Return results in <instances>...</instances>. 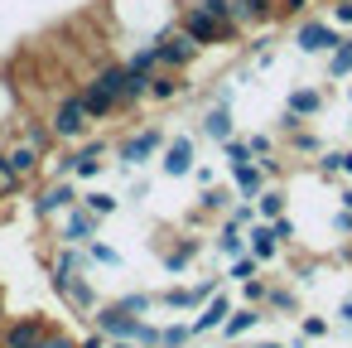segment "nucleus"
<instances>
[{
	"label": "nucleus",
	"instance_id": "nucleus-1",
	"mask_svg": "<svg viewBox=\"0 0 352 348\" xmlns=\"http://www.w3.org/2000/svg\"><path fill=\"white\" fill-rule=\"evenodd\" d=\"M164 141H169V131L164 126H135V131H126L121 141H111V160L126 170V174H135V170H145L150 160H160V150H164Z\"/></svg>",
	"mask_w": 352,
	"mask_h": 348
},
{
	"label": "nucleus",
	"instance_id": "nucleus-2",
	"mask_svg": "<svg viewBox=\"0 0 352 348\" xmlns=\"http://www.w3.org/2000/svg\"><path fill=\"white\" fill-rule=\"evenodd\" d=\"M150 49H155L160 68H169V73H188V68L208 54V49H203V44H198V39H193L179 20H174V25H164V30L150 39Z\"/></svg>",
	"mask_w": 352,
	"mask_h": 348
},
{
	"label": "nucleus",
	"instance_id": "nucleus-3",
	"mask_svg": "<svg viewBox=\"0 0 352 348\" xmlns=\"http://www.w3.org/2000/svg\"><path fill=\"white\" fill-rule=\"evenodd\" d=\"M179 25H184L203 49H232V44L246 39L236 20H217V15H208V10H198V6H179Z\"/></svg>",
	"mask_w": 352,
	"mask_h": 348
},
{
	"label": "nucleus",
	"instance_id": "nucleus-4",
	"mask_svg": "<svg viewBox=\"0 0 352 348\" xmlns=\"http://www.w3.org/2000/svg\"><path fill=\"white\" fill-rule=\"evenodd\" d=\"M78 198H82V194H78V179H39L34 194H30V213H34L39 223H58Z\"/></svg>",
	"mask_w": 352,
	"mask_h": 348
},
{
	"label": "nucleus",
	"instance_id": "nucleus-5",
	"mask_svg": "<svg viewBox=\"0 0 352 348\" xmlns=\"http://www.w3.org/2000/svg\"><path fill=\"white\" fill-rule=\"evenodd\" d=\"M49 126H54V136L63 141V145H78L82 136H92V116H87V107H82V97H78V88L73 92H63L58 102H54V112H49Z\"/></svg>",
	"mask_w": 352,
	"mask_h": 348
},
{
	"label": "nucleus",
	"instance_id": "nucleus-6",
	"mask_svg": "<svg viewBox=\"0 0 352 348\" xmlns=\"http://www.w3.org/2000/svg\"><path fill=\"white\" fill-rule=\"evenodd\" d=\"M338 39H342V30H338L333 20H318V15L294 20V54H299V59H328Z\"/></svg>",
	"mask_w": 352,
	"mask_h": 348
},
{
	"label": "nucleus",
	"instance_id": "nucleus-7",
	"mask_svg": "<svg viewBox=\"0 0 352 348\" xmlns=\"http://www.w3.org/2000/svg\"><path fill=\"white\" fill-rule=\"evenodd\" d=\"M97 237H102V218L87 213L82 198L58 218V232H54V242H63V247H87V242H97Z\"/></svg>",
	"mask_w": 352,
	"mask_h": 348
},
{
	"label": "nucleus",
	"instance_id": "nucleus-8",
	"mask_svg": "<svg viewBox=\"0 0 352 348\" xmlns=\"http://www.w3.org/2000/svg\"><path fill=\"white\" fill-rule=\"evenodd\" d=\"M198 165V136H169L160 150V174L164 179H188Z\"/></svg>",
	"mask_w": 352,
	"mask_h": 348
},
{
	"label": "nucleus",
	"instance_id": "nucleus-9",
	"mask_svg": "<svg viewBox=\"0 0 352 348\" xmlns=\"http://www.w3.org/2000/svg\"><path fill=\"white\" fill-rule=\"evenodd\" d=\"M92 329H97V334H107L111 343H131V338H135V329H140V319H135V314H126L116 300H107V305H97V309H92Z\"/></svg>",
	"mask_w": 352,
	"mask_h": 348
},
{
	"label": "nucleus",
	"instance_id": "nucleus-10",
	"mask_svg": "<svg viewBox=\"0 0 352 348\" xmlns=\"http://www.w3.org/2000/svg\"><path fill=\"white\" fill-rule=\"evenodd\" d=\"M54 324L44 314H20L10 324H0V348H39V338L49 334Z\"/></svg>",
	"mask_w": 352,
	"mask_h": 348
},
{
	"label": "nucleus",
	"instance_id": "nucleus-11",
	"mask_svg": "<svg viewBox=\"0 0 352 348\" xmlns=\"http://www.w3.org/2000/svg\"><path fill=\"white\" fill-rule=\"evenodd\" d=\"M6 165H10L25 184H39V179H44V155H39L30 141H20V136L6 141Z\"/></svg>",
	"mask_w": 352,
	"mask_h": 348
},
{
	"label": "nucleus",
	"instance_id": "nucleus-12",
	"mask_svg": "<svg viewBox=\"0 0 352 348\" xmlns=\"http://www.w3.org/2000/svg\"><path fill=\"white\" fill-rule=\"evenodd\" d=\"M232 309H236V305H232V295H227V290H217L208 305H198V309H193V319H188L193 338H208V334H217V329H222V319H227Z\"/></svg>",
	"mask_w": 352,
	"mask_h": 348
},
{
	"label": "nucleus",
	"instance_id": "nucleus-13",
	"mask_svg": "<svg viewBox=\"0 0 352 348\" xmlns=\"http://www.w3.org/2000/svg\"><path fill=\"white\" fill-rule=\"evenodd\" d=\"M198 136L203 141H227V136H236V107H227V102H208V112L198 116Z\"/></svg>",
	"mask_w": 352,
	"mask_h": 348
},
{
	"label": "nucleus",
	"instance_id": "nucleus-14",
	"mask_svg": "<svg viewBox=\"0 0 352 348\" xmlns=\"http://www.w3.org/2000/svg\"><path fill=\"white\" fill-rule=\"evenodd\" d=\"M265 319H270V309H265V305H241V309H232V314L222 319V329H217V334H222V343H236V338H246L251 329H261Z\"/></svg>",
	"mask_w": 352,
	"mask_h": 348
},
{
	"label": "nucleus",
	"instance_id": "nucleus-15",
	"mask_svg": "<svg viewBox=\"0 0 352 348\" xmlns=\"http://www.w3.org/2000/svg\"><path fill=\"white\" fill-rule=\"evenodd\" d=\"M232 15H236L241 34L270 30V25H275V0H232Z\"/></svg>",
	"mask_w": 352,
	"mask_h": 348
},
{
	"label": "nucleus",
	"instance_id": "nucleus-16",
	"mask_svg": "<svg viewBox=\"0 0 352 348\" xmlns=\"http://www.w3.org/2000/svg\"><path fill=\"white\" fill-rule=\"evenodd\" d=\"M198 252H203L198 237H179V242H169V247H164V237H160V266H164L169 276H184V271L198 261Z\"/></svg>",
	"mask_w": 352,
	"mask_h": 348
},
{
	"label": "nucleus",
	"instance_id": "nucleus-17",
	"mask_svg": "<svg viewBox=\"0 0 352 348\" xmlns=\"http://www.w3.org/2000/svg\"><path fill=\"white\" fill-rule=\"evenodd\" d=\"M285 107H289L294 116L314 121V116L328 107V92H323V88H314V83H294V88H289V97H285Z\"/></svg>",
	"mask_w": 352,
	"mask_h": 348
},
{
	"label": "nucleus",
	"instance_id": "nucleus-18",
	"mask_svg": "<svg viewBox=\"0 0 352 348\" xmlns=\"http://www.w3.org/2000/svg\"><path fill=\"white\" fill-rule=\"evenodd\" d=\"M236 203V189L227 184H208V189H198V208H193V223H203V218H227V208Z\"/></svg>",
	"mask_w": 352,
	"mask_h": 348
},
{
	"label": "nucleus",
	"instance_id": "nucleus-19",
	"mask_svg": "<svg viewBox=\"0 0 352 348\" xmlns=\"http://www.w3.org/2000/svg\"><path fill=\"white\" fill-rule=\"evenodd\" d=\"M246 252H251L261 266H270V261L285 252V242L275 237V227H270V223H251V227H246Z\"/></svg>",
	"mask_w": 352,
	"mask_h": 348
},
{
	"label": "nucleus",
	"instance_id": "nucleus-20",
	"mask_svg": "<svg viewBox=\"0 0 352 348\" xmlns=\"http://www.w3.org/2000/svg\"><path fill=\"white\" fill-rule=\"evenodd\" d=\"M78 97H82V107H87L92 121H111V116H121V112H116V97H111L97 78H87V83L78 88Z\"/></svg>",
	"mask_w": 352,
	"mask_h": 348
},
{
	"label": "nucleus",
	"instance_id": "nucleus-21",
	"mask_svg": "<svg viewBox=\"0 0 352 348\" xmlns=\"http://www.w3.org/2000/svg\"><path fill=\"white\" fill-rule=\"evenodd\" d=\"M54 295H63V300H68L78 314H92V309L102 305V300H97V290H92V280H82V276H68V280H63Z\"/></svg>",
	"mask_w": 352,
	"mask_h": 348
},
{
	"label": "nucleus",
	"instance_id": "nucleus-22",
	"mask_svg": "<svg viewBox=\"0 0 352 348\" xmlns=\"http://www.w3.org/2000/svg\"><path fill=\"white\" fill-rule=\"evenodd\" d=\"M188 92V83H184V73H169V68H160V73H150V102H179Z\"/></svg>",
	"mask_w": 352,
	"mask_h": 348
},
{
	"label": "nucleus",
	"instance_id": "nucleus-23",
	"mask_svg": "<svg viewBox=\"0 0 352 348\" xmlns=\"http://www.w3.org/2000/svg\"><path fill=\"white\" fill-rule=\"evenodd\" d=\"M227 179H232V189H236V198H256L270 179L261 174V165L251 160V165H236V170H227Z\"/></svg>",
	"mask_w": 352,
	"mask_h": 348
},
{
	"label": "nucleus",
	"instance_id": "nucleus-24",
	"mask_svg": "<svg viewBox=\"0 0 352 348\" xmlns=\"http://www.w3.org/2000/svg\"><path fill=\"white\" fill-rule=\"evenodd\" d=\"M251 203H256V218H261V223H270V218H285V213H289V194H285L280 184H265Z\"/></svg>",
	"mask_w": 352,
	"mask_h": 348
},
{
	"label": "nucleus",
	"instance_id": "nucleus-25",
	"mask_svg": "<svg viewBox=\"0 0 352 348\" xmlns=\"http://www.w3.org/2000/svg\"><path fill=\"white\" fill-rule=\"evenodd\" d=\"M323 73H328L333 83H347V78H352V34H342V39L333 44V54L323 59Z\"/></svg>",
	"mask_w": 352,
	"mask_h": 348
},
{
	"label": "nucleus",
	"instance_id": "nucleus-26",
	"mask_svg": "<svg viewBox=\"0 0 352 348\" xmlns=\"http://www.w3.org/2000/svg\"><path fill=\"white\" fill-rule=\"evenodd\" d=\"M212 252H217V256H227V261H232V256H241V252H246V232H241L236 223H227V218H222V223H217V237H212Z\"/></svg>",
	"mask_w": 352,
	"mask_h": 348
},
{
	"label": "nucleus",
	"instance_id": "nucleus-27",
	"mask_svg": "<svg viewBox=\"0 0 352 348\" xmlns=\"http://www.w3.org/2000/svg\"><path fill=\"white\" fill-rule=\"evenodd\" d=\"M280 145H285L289 155H323V150H328V145H323V136H318L314 126H299V131H289Z\"/></svg>",
	"mask_w": 352,
	"mask_h": 348
},
{
	"label": "nucleus",
	"instance_id": "nucleus-28",
	"mask_svg": "<svg viewBox=\"0 0 352 348\" xmlns=\"http://www.w3.org/2000/svg\"><path fill=\"white\" fill-rule=\"evenodd\" d=\"M265 309H270V314H299V290H294V285H280V280H270Z\"/></svg>",
	"mask_w": 352,
	"mask_h": 348
},
{
	"label": "nucleus",
	"instance_id": "nucleus-29",
	"mask_svg": "<svg viewBox=\"0 0 352 348\" xmlns=\"http://www.w3.org/2000/svg\"><path fill=\"white\" fill-rule=\"evenodd\" d=\"M217 150H222V165H227V170H236V165H251V160H256V155H251V141H246L241 131H236V136H227Z\"/></svg>",
	"mask_w": 352,
	"mask_h": 348
},
{
	"label": "nucleus",
	"instance_id": "nucleus-30",
	"mask_svg": "<svg viewBox=\"0 0 352 348\" xmlns=\"http://www.w3.org/2000/svg\"><path fill=\"white\" fill-rule=\"evenodd\" d=\"M155 305L193 314V309H198V295H193V285H169V290H160V295H155Z\"/></svg>",
	"mask_w": 352,
	"mask_h": 348
},
{
	"label": "nucleus",
	"instance_id": "nucleus-31",
	"mask_svg": "<svg viewBox=\"0 0 352 348\" xmlns=\"http://www.w3.org/2000/svg\"><path fill=\"white\" fill-rule=\"evenodd\" d=\"M82 208L97 213V218H111V213H121V198L107 194V189H87V194H82Z\"/></svg>",
	"mask_w": 352,
	"mask_h": 348
},
{
	"label": "nucleus",
	"instance_id": "nucleus-32",
	"mask_svg": "<svg viewBox=\"0 0 352 348\" xmlns=\"http://www.w3.org/2000/svg\"><path fill=\"white\" fill-rule=\"evenodd\" d=\"M251 276H261V261H256L251 252L232 256V261H227V271H222V280H232V285H241V280H251Z\"/></svg>",
	"mask_w": 352,
	"mask_h": 348
},
{
	"label": "nucleus",
	"instance_id": "nucleus-33",
	"mask_svg": "<svg viewBox=\"0 0 352 348\" xmlns=\"http://www.w3.org/2000/svg\"><path fill=\"white\" fill-rule=\"evenodd\" d=\"M116 305H121L126 314H135V319H145V314L155 309V295H150V290H131V295H116Z\"/></svg>",
	"mask_w": 352,
	"mask_h": 348
},
{
	"label": "nucleus",
	"instance_id": "nucleus-34",
	"mask_svg": "<svg viewBox=\"0 0 352 348\" xmlns=\"http://www.w3.org/2000/svg\"><path fill=\"white\" fill-rule=\"evenodd\" d=\"M193 329L188 324H160V348H188Z\"/></svg>",
	"mask_w": 352,
	"mask_h": 348
},
{
	"label": "nucleus",
	"instance_id": "nucleus-35",
	"mask_svg": "<svg viewBox=\"0 0 352 348\" xmlns=\"http://www.w3.org/2000/svg\"><path fill=\"white\" fill-rule=\"evenodd\" d=\"M20 112V97H15V83L10 78H0V126H10Z\"/></svg>",
	"mask_w": 352,
	"mask_h": 348
},
{
	"label": "nucleus",
	"instance_id": "nucleus-36",
	"mask_svg": "<svg viewBox=\"0 0 352 348\" xmlns=\"http://www.w3.org/2000/svg\"><path fill=\"white\" fill-rule=\"evenodd\" d=\"M87 261H92V266H121V252L97 237V242H87Z\"/></svg>",
	"mask_w": 352,
	"mask_h": 348
},
{
	"label": "nucleus",
	"instance_id": "nucleus-37",
	"mask_svg": "<svg viewBox=\"0 0 352 348\" xmlns=\"http://www.w3.org/2000/svg\"><path fill=\"white\" fill-rule=\"evenodd\" d=\"M270 280H275V276H251V280H241V300H246V305H265Z\"/></svg>",
	"mask_w": 352,
	"mask_h": 348
},
{
	"label": "nucleus",
	"instance_id": "nucleus-38",
	"mask_svg": "<svg viewBox=\"0 0 352 348\" xmlns=\"http://www.w3.org/2000/svg\"><path fill=\"white\" fill-rule=\"evenodd\" d=\"M227 223H236V227L246 232L251 223H261V218H256V203H251V198H236V203L227 208Z\"/></svg>",
	"mask_w": 352,
	"mask_h": 348
},
{
	"label": "nucleus",
	"instance_id": "nucleus-39",
	"mask_svg": "<svg viewBox=\"0 0 352 348\" xmlns=\"http://www.w3.org/2000/svg\"><path fill=\"white\" fill-rule=\"evenodd\" d=\"M25 189H30V184L6 165V150H0V198H6V194H25Z\"/></svg>",
	"mask_w": 352,
	"mask_h": 348
},
{
	"label": "nucleus",
	"instance_id": "nucleus-40",
	"mask_svg": "<svg viewBox=\"0 0 352 348\" xmlns=\"http://www.w3.org/2000/svg\"><path fill=\"white\" fill-rule=\"evenodd\" d=\"M309 6H314V0H275V25L280 20H304Z\"/></svg>",
	"mask_w": 352,
	"mask_h": 348
},
{
	"label": "nucleus",
	"instance_id": "nucleus-41",
	"mask_svg": "<svg viewBox=\"0 0 352 348\" xmlns=\"http://www.w3.org/2000/svg\"><path fill=\"white\" fill-rule=\"evenodd\" d=\"M246 141H251V155H256V160H265V155H275V150H280V141H275L270 131H251Z\"/></svg>",
	"mask_w": 352,
	"mask_h": 348
},
{
	"label": "nucleus",
	"instance_id": "nucleus-42",
	"mask_svg": "<svg viewBox=\"0 0 352 348\" xmlns=\"http://www.w3.org/2000/svg\"><path fill=\"white\" fill-rule=\"evenodd\" d=\"M299 126H309V121H304V116H294L289 107H280V116H275V141H285V136H289V131H299Z\"/></svg>",
	"mask_w": 352,
	"mask_h": 348
},
{
	"label": "nucleus",
	"instance_id": "nucleus-43",
	"mask_svg": "<svg viewBox=\"0 0 352 348\" xmlns=\"http://www.w3.org/2000/svg\"><path fill=\"white\" fill-rule=\"evenodd\" d=\"M328 329H333V324L318 319V314H304V319H299V334H304L309 343H314V338H328Z\"/></svg>",
	"mask_w": 352,
	"mask_h": 348
},
{
	"label": "nucleus",
	"instance_id": "nucleus-44",
	"mask_svg": "<svg viewBox=\"0 0 352 348\" xmlns=\"http://www.w3.org/2000/svg\"><path fill=\"white\" fill-rule=\"evenodd\" d=\"M131 343H135V348H160V329H155L150 319H140V329H135Z\"/></svg>",
	"mask_w": 352,
	"mask_h": 348
},
{
	"label": "nucleus",
	"instance_id": "nucleus-45",
	"mask_svg": "<svg viewBox=\"0 0 352 348\" xmlns=\"http://www.w3.org/2000/svg\"><path fill=\"white\" fill-rule=\"evenodd\" d=\"M39 348H78V338H73L68 329H49V334L39 338Z\"/></svg>",
	"mask_w": 352,
	"mask_h": 348
},
{
	"label": "nucleus",
	"instance_id": "nucleus-46",
	"mask_svg": "<svg viewBox=\"0 0 352 348\" xmlns=\"http://www.w3.org/2000/svg\"><path fill=\"white\" fill-rule=\"evenodd\" d=\"M338 30H352V0H333V15H328Z\"/></svg>",
	"mask_w": 352,
	"mask_h": 348
},
{
	"label": "nucleus",
	"instance_id": "nucleus-47",
	"mask_svg": "<svg viewBox=\"0 0 352 348\" xmlns=\"http://www.w3.org/2000/svg\"><path fill=\"white\" fill-rule=\"evenodd\" d=\"M270 227H275V237H280L285 247H289V242L299 237V232H294V223H289V213H285V218H270Z\"/></svg>",
	"mask_w": 352,
	"mask_h": 348
},
{
	"label": "nucleus",
	"instance_id": "nucleus-48",
	"mask_svg": "<svg viewBox=\"0 0 352 348\" xmlns=\"http://www.w3.org/2000/svg\"><path fill=\"white\" fill-rule=\"evenodd\" d=\"M333 232H338V237H352V213H347V208L333 213Z\"/></svg>",
	"mask_w": 352,
	"mask_h": 348
},
{
	"label": "nucleus",
	"instance_id": "nucleus-49",
	"mask_svg": "<svg viewBox=\"0 0 352 348\" xmlns=\"http://www.w3.org/2000/svg\"><path fill=\"white\" fill-rule=\"evenodd\" d=\"M188 179H198V189H208V184H217V170H208V165H193V174Z\"/></svg>",
	"mask_w": 352,
	"mask_h": 348
},
{
	"label": "nucleus",
	"instance_id": "nucleus-50",
	"mask_svg": "<svg viewBox=\"0 0 352 348\" xmlns=\"http://www.w3.org/2000/svg\"><path fill=\"white\" fill-rule=\"evenodd\" d=\"M333 160H338V174L352 179V145H347V150H333Z\"/></svg>",
	"mask_w": 352,
	"mask_h": 348
},
{
	"label": "nucleus",
	"instance_id": "nucleus-51",
	"mask_svg": "<svg viewBox=\"0 0 352 348\" xmlns=\"http://www.w3.org/2000/svg\"><path fill=\"white\" fill-rule=\"evenodd\" d=\"M107 343H111V338H107V334H97V329H92L87 338H78V348H107Z\"/></svg>",
	"mask_w": 352,
	"mask_h": 348
},
{
	"label": "nucleus",
	"instance_id": "nucleus-52",
	"mask_svg": "<svg viewBox=\"0 0 352 348\" xmlns=\"http://www.w3.org/2000/svg\"><path fill=\"white\" fill-rule=\"evenodd\" d=\"M338 208H347V213H352V184H347V189H338Z\"/></svg>",
	"mask_w": 352,
	"mask_h": 348
},
{
	"label": "nucleus",
	"instance_id": "nucleus-53",
	"mask_svg": "<svg viewBox=\"0 0 352 348\" xmlns=\"http://www.w3.org/2000/svg\"><path fill=\"white\" fill-rule=\"evenodd\" d=\"M251 348H289V343H280V338H261V343H251Z\"/></svg>",
	"mask_w": 352,
	"mask_h": 348
},
{
	"label": "nucleus",
	"instance_id": "nucleus-54",
	"mask_svg": "<svg viewBox=\"0 0 352 348\" xmlns=\"http://www.w3.org/2000/svg\"><path fill=\"white\" fill-rule=\"evenodd\" d=\"M0 324H6V295H0Z\"/></svg>",
	"mask_w": 352,
	"mask_h": 348
},
{
	"label": "nucleus",
	"instance_id": "nucleus-55",
	"mask_svg": "<svg viewBox=\"0 0 352 348\" xmlns=\"http://www.w3.org/2000/svg\"><path fill=\"white\" fill-rule=\"evenodd\" d=\"M347 107H352V78H347Z\"/></svg>",
	"mask_w": 352,
	"mask_h": 348
}]
</instances>
